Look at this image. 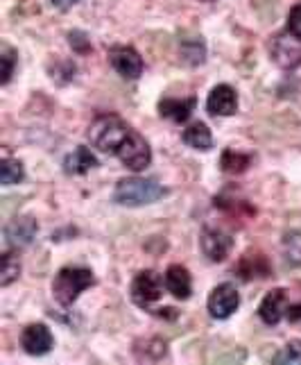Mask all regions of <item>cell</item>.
Instances as JSON below:
<instances>
[{"mask_svg":"<svg viewBox=\"0 0 301 365\" xmlns=\"http://www.w3.org/2000/svg\"><path fill=\"white\" fill-rule=\"evenodd\" d=\"M68 39H70V46L75 50H80V53H86V50L91 48V43L86 41V34L84 32H70L68 34Z\"/></svg>","mask_w":301,"mask_h":365,"instance_id":"484cf974","label":"cell"},{"mask_svg":"<svg viewBox=\"0 0 301 365\" xmlns=\"http://www.w3.org/2000/svg\"><path fill=\"white\" fill-rule=\"evenodd\" d=\"M285 313H287V299H285L283 288H274L272 293L263 297L258 307V316L265 324H279Z\"/></svg>","mask_w":301,"mask_h":365,"instance_id":"7c38bea8","label":"cell"},{"mask_svg":"<svg viewBox=\"0 0 301 365\" xmlns=\"http://www.w3.org/2000/svg\"><path fill=\"white\" fill-rule=\"evenodd\" d=\"M95 284V277L86 268H61L53 282V295L59 304L70 307L86 288Z\"/></svg>","mask_w":301,"mask_h":365,"instance_id":"3957f363","label":"cell"},{"mask_svg":"<svg viewBox=\"0 0 301 365\" xmlns=\"http://www.w3.org/2000/svg\"><path fill=\"white\" fill-rule=\"evenodd\" d=\"M184 143L191 145L193 150H211L213 145V136L211 130L204 123H193L184 130Z\"/></svg>","mask_w":301,"mask_h":365,"instance_id":"e0dca14e","label":"cell"},{"mask_svg":"<svg viewBox=\"0 0 301 365\" xmlns=\"http://www.w3.org/2000/svg\"><path fill=\"white\" fill-rule=\"evenodd\" d=\"M206 109L211 116H231L238 109V96L229 84H218L216 89L208 93Z\"/></svg>","mask_w":301,"mask_h":365,"instance_id":"8fae6325","label":"cell"},{"mask_svg":"<svg viewBox=\"0 0 301 365\" xmlns=\"http://www.w3.org/2000/svg\"><path fill=\"white\" fill-rule=\"evenodd\" d=\"M161 293H163V282L154 270H143L136 274V279L132 282V299H134V304H139L143 309L154 304L161 297Z\"/></svg>","mask_w":301,"mask_h":365,"instance_id":"8992f818","label":"cell"},{"mask_svg":"<svg viewBox=\"0 0 301 365\" xmlns=\"http://www.w3.org/2000/svg\"><path fill=\"white\" fill-rule=\"evenodd\" d=\"M21 345L30 356H43V354H48L50 349H53L55 338H53V334H50V329L46 324L36 322V324H30V327H25V329H23Z\"/></svg>","mask_w":301,"mask_h":365,"instance_id":"9c48e42d","label":"cell"},{"mask_svg":"<svg viewBox=\"0 0 301 365\" xmlns=\"http://www.w3.org/2000/svg\"><path fill=\"white\" fill-rule=\"evenodd\" d=\"M238 272H241L243 279H254V277H268L270 266L268 259L263 255H245L243 261L238 263Z\"/></svg>","mask_w":301,"mask_h":365,"instance_id":"ac0fdd59","label":"cell"},{"mask_svg":"<svg viewBox=\"0 0 301 365\" xmlns=\"http://www.w3.org/2000/svg\"><path fill=\"white\" fill-rule=\"evenodd\" d=\"M109 61H111V66L116 68V73H120L122 78H127V80L141 78V73H143V57L130 46L111 48L109 50Z\"/></svg>","mask_w":301,"mask_h":365,"instance_id":"ba28073f","label":"cell"},{"mask_svg":"<svg viewBox=\"0 0 301 365\" xmlns=\"http://www.w3.org/2000/svg\"><path fill=\"white\" fill-rule=\"evenodd\" d=\"M130 134L132 130L127 123L114 114H107L93 120V125L89 128V141L100 153H118Z\"/></svg>","mask_w":301,"mask_h":365,"instance_id":"6da1fadb","label":"cell"},{"mask_svg":"<svg viewBox=\"0 0 301 365\" xmlns=\"http://www.w3.org/2000/svg\"><path fill=\"white\" fill-rule=\"evenodd\" d=\"M287 318H290L292 322H301V304H292V307H287V313H285Z\"/></svg>","mask_w":301,"mask_h":365,"instance_id":"83f0119b","label":"cell"},{"mask_svg":"<svg viewBox=\"0 0 301 365\" xmlns=\"http://www.w3.org/2000/svg\"><path fill=\"white\" fill-rule=\"evenodd\" d=\"M279 361H301V343L295 341L285 347V354L279 356Z\"/></svg>","mask_w":301,"mask_h":365,"instance_id":"4316f807","label":"cell"},{"mask_svg":"<svg viewBox=\"0 0 301 365\" xmlns=\"http://www.w3.org/2000/svg\"><path fill=\"white\" fill-rule=\"evenodd\" d=\"M283 255L295 266H301V232H290L283 236Z\"/></svg>","mask_w":301,"mask_h":365,"instance_id":"603a6c76","label":"cell"},{"mask_svg":"<svg viewBox=\"0 0 301 365\" xmlns=\"http://www.w3.org/2000/svg\"><path fill=\"white\" fill-rule=\"evenodd\" d=\"M166 195L163 188L157 180H145V178H125L116 186V202L125 207H143L152 205L159 197Z\"/></svg>","mask_w":301,"mask_h":365,"instance_id":"7a4b0ae2","label":"cell"},{"mask_svg":"<svg viewBox=\"0 0 301 365\" xmlns=\"http://www.w3.org/2000/svg\"><path fill=\"white\" fill-rule=\"evenodd\" d=\"M0 61H3V78H0V82H3V84H9L11 75H14L16 53H14V50H11L9 46H3V50H0Z\"/></svg>","mask_w":301,"mask_h":365,"instance_id":"cb8c5ba5","label":"cell"},{"mask_svg":"<svg viewBox=\"0 0 301 365\" xmlns=\"http://www.w3.org/2000/svg\"><path fill=\"white\" fill-rule=\"evenodd\" d=\"M195 98H163L159 103V114L174 123H186L195 109Z\"/></svg>","mask_w":301,"mask_h":365,"instance_id":"5bb4252c","label":"cell"},{"mask_svg":"<svg viewBox=\"0 0 301 365\" xmlns=\"http://www.w3.org/2000/svg\"><path fill=\"white\" fill-rule=\"evenodd\" d=\"M181 55L188 64H202L204 57H206V46L202 41V36H193V39H184L181 41Z\"/></svg>","mask_w":301,"mask_h":365,"instance_id":"44dd1931","label":"cell"},{"mask_svg":"<svg viewBox=\"0 0 301 365\" xmlns=\"http://www.w3.org/2000/svg\"><path fill=\"white\" fill-rule=\"evenodd\" d=\"M287 30L297 36H301V3H297L290 9V14H287Z\"/></svg>","mask_w":301,"mask_h":365,"instance_id":"d4e9b609","label":"cell"},{"mask_svg":"<svg viewBox=\"0 0 301 365\" xmlns=\"http://www.w3.org/2000/svg\"><path fill=\"white\" fill-rule=\"evenodd\" d=\"M36 220L30 216H21L14 218L7 227H5V238L11 247H23V245H30L32 238L36 236Z\"/></svg>","mask_w":301,"mask_h":365,"instance_id":"4fadbf2b","label":"cell"},{"mask_svg":"<svg viewBox=\"0 0 301 365\" xmlns=\"http://www.w3.org/2000/svg\"><path fill=\"white\" fill-rule=\"evenodd\" d=\"M249 163H252V159H249L247 155L243 153H236V150H224L222 153V159H220V166L224 173L229 175H241L249 168Z\"/></svg>","mask_w":301,"mask_h":365,"instance_id":"ffe728a7","label":"cell"},{"mask_svg":"<svg viewBox=\"0 0 301 365\" xmlns=\"http://www.w3.org/2000/svg\"><path fill=\"white\" fill-rule=\"evenodd\" d=\"M95 166H97L95 155L91 153L89 148H84V145L75 148L73 153L64 159V170L68 175H84V173H89Z\"/></svg>","mask_w":301,"mask_h":365,"instance_id":"2e32d148","label":"cell"},{"mask_svg":"<svg viewBox=\"0 0 301 365\" xmlns=\"http://www.w3.org/2000/svg\"><path fill=\"white\" fill-rule=\"evenodd\" d=\"M21 274V261L14 257V252H5L3 259H0V286L7 288L11 286Z\"/></svg>","mask_w":301,"mask_h":365,"instance_id":"d6986e66","label":"cell"},{"mask_svg":"<svg viewBox=\"0 0 301 365\" xmlns=\"http://www.w3.org/2000/svg\"><path fill=\"white\" fill-rule=\"evenodd\" d=\"M202 3H213V0H202Z\"/></svg>","mask_w":301,"mask_h":365,"instance_id":"f546056e","label":"cell"},{"mask_svg":"<svg viewBox=\"0 0 301 365\" xmlns=\"http://www.w3.org/2000/svg\"><path fill=\"white\" fill-rule=\"evenodd\" d=\"M166 288L177 299H188L193 291V279L184 266H170L166 270Z\"/></svg>","mask_w":301,"mask_h":365,"instance_id":"9a60e30c","label":"cell"},{"mask_svg":"<svg viewBox=\"0 0 301 365\" xmlns=\"http://www.w3.org/2000/svg\"><path fill=\"white\" fill-rule=\"evenodd\" d=\"M238 307H241V295H238L233 284H220L208 295V311L218 320H227L229 316H233Z\"/></svg>","mask_w":301,"mask_h":365,"instance_id":"52a82bcc","label":"cell"},{"mask_svg":"<svg viewBox=\"0 0 301 365\" xmlns=\"http://www.w3.org/2000/svg\"><path fill=\"white\" fill-rule=\"evenodd\" d=\"M199 243H202V252L204 257L213 263H220L229 257V252L233 247V241L229 234H224L220 230H211L206 227L202 232V238H199Z\"/></svg>","mask_w":301,"mask_h":365,"instance_id":"30bf717a","label":"cell"},{"mask_svg":"<svg viewBox=\"0 0 301 365\" xmlns=\"http://www.w3.org/2000/svg\"><path fill=\"white\" fill-rule=\"evenodd\" d=\"M78 0H53V5L59 7V9H68L70 5H75Z\"/></svg>","mask_w":301,"mask_h":365,"instance_id":"f1b7e54d","label":"cell"},{"mask_svg":"<svg viewBox=\"0 0 301 365\" xmlns=\"http://www.w3.org/2000/svg\"><path fill=\"white\" fill-rule=\"evenodd\" d=\"M270 55L277 66H281L285 71L297 68L301 64V36L292 34L290 30L283 34H277L270 46Z\"/></svg>","mask_w":301,"mask_h":365,"instance_id":"277c9868","label":"cell"},{"mask_svg":"<svg viewBox=\"0 0 301 365\" xmlns=\"http://www.w3.org/2000/svg\"><path fill=\"white\" fill-rule=\"evenodd\" d=\"M23 178H25L23 163L19 159L5 157L3 163H0V182H3L5 186H14V184L23 182Z\"/></svg>","mask_w":301,"mask_h":365,"instance_id":"7402d4cb","label":"cell"},{"mask_svg":"<svg viewBox=\"0 0 301 365\" xmlns=\"http://www.w3.org/2000/svg\"><path fill=\"white\" fill-rule=\"evenodd\" d=\"M116 155L125 166L136 170V173L145 170L149 166V161H152V150H149L147 141L141 134H136L134 130L127 138H125V143L120 145V150Z\"/></svg>","mask_w":301,"mask_h":365,"instance_id":"5b68a950","label":"cell"}]
</instances>
